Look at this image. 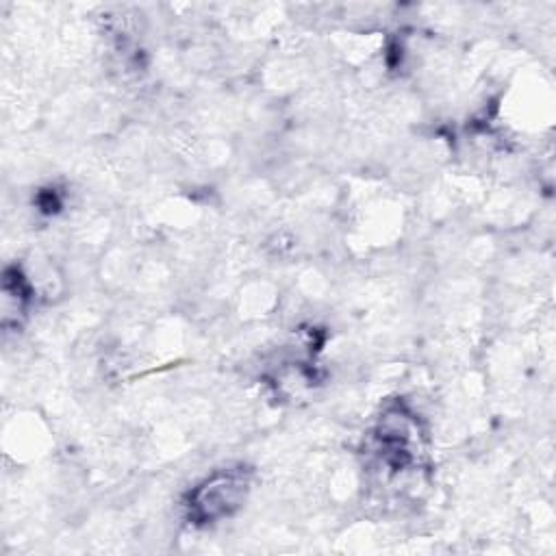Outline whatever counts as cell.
<instances>
[{"mask_svg": "<svg viewBox=\"0 0 556 556\" xmlns=\"http://www.w3.org/2000/svg\"><path fill=\"white\" fill-rule=\"evenodd\" d=\"M239 491H242V483H239L237 478L220 476V478L213 480L211 485H207V489L198 491L200 502L196 504V507L209 517L222 515L237 502Z\"/></svg>", "mask_w": 556, "mask_h": 556, "instance_id": "cell-1", "label": "cell"}]
</instances>
